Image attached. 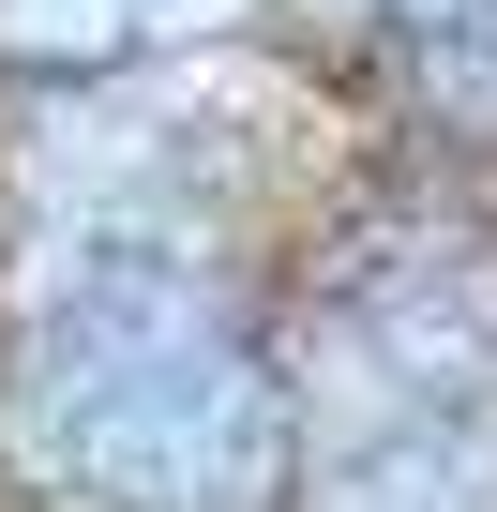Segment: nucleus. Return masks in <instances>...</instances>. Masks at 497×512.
<instances>
[{
  "label": "nucleus",
  "instance_id": "obj_1",
  "mask_svg": "<svg viewBox=\"0 0 497 512\" xmlns=\"http://www.w3.org/2000/svg\"><path fill=\"white\" fill-rule=\"evenodd\" d=\"M31 437L91 497L211 512L272 452V377L181 256H91V272L31 317Z\"/></svg>",
  "mask_w": 497,
  "mask_h": 512
},
{
  "label": "nucleus",
  "instance_id": "obj_2",
  "mask_svg": "<svg viewBox=\"0 0 497 512\" xmlns=\"http://www.w3.org/2000/svg\"><path fill=\"white\" fill-rule=\"evenodd\" d=\"M377 31H392V61H407L422 91L497 106V0H377Z\"/></svg>",
  "mask_w": 497,
  "mask_h": 512
}]
</instances>
